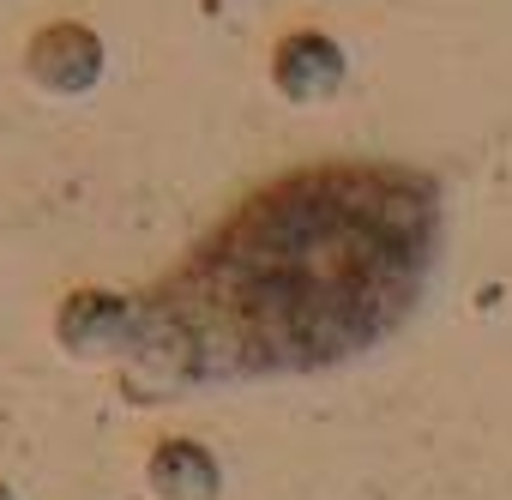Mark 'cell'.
I'll return each mask as SVG.
<instances>
[{
  "mask_svg": "<svg viewBox=\"0 0 512 500\" xmlns=\"http://www.w3.org/2000/svg\"><path fill=\"white\" fill-rule=\"evenodd\" d=\"M344 79H350V61L326 31L296 25L272 43V85L284 103H326L344 91Z\"/></svg>",
  "mask_w": 512,
  "mask_h": 500,
  "instance_id": "4",
  "label": "cell"
},
{
  "mask_svg": "<svg viewBox=\"0 0 512 500\" xmlns=\"http://www.w3.org/2000/svg\"><path fill=\"white\" fill-rule=\"evenodd\" d=\"M145 476H151L157 500H217V488H223V464H217V452H211L205 440H193V434H169V440H157Z\"/></svg>",
  "mask_w": 512,
  "mask_h": 500,
  "instance_id": "5",
  "label": "cell"
},
{
  "mask_svg": "<svg viewBox=\"0 0 512 500\" xmlns=\"http://www.w3.org/2000/svg\"><path fill=\"white\" fill-rule=\"evenodd\" d=\"M133 332H139V302L121 296V290H73L55 314V338L73 350V356H133Z\"/></svg>",
  "mask_w": 512,
  "mask_h": 500,
  "instance_id": "3",
  "label": "cell"
},
{
  "mask_svg": "<svg viewBox=\"0 0 512 500\" xmlns=\"http://www.w3.org/2000/svg\"><path fill=\"white\" fill-rule=\"evenodd\" d=\"M0 500H13V488H7V482H0Z\"/></svg>",
  "mask_w": 512,
  "mask_h": 500,
  "instance_id": "6",
  "label": "cell"
},
{
  "mask_svg": "<svg viewBox=\"0 0 512 500\" xmlns=\"http://www.w3.org/2000/svg\"><path fill=\"white\" fill-rule=\"evenodd\" d=\"M103 67H109V49H103V37H97L91 25H79V19L37 25L31 43H25V73H31V85L49 91V97H85V91H97Z\"/></svg>",
  "mask_w": 512,
  "mask_h": 500,
  "instance_id": "2",
  "label": "cell"
},
{
  "mask_svg": "<svg viewBox=\"0 0 512 500\" xmlns=\"http://www.w3.org/2000/svg\"><path fill=\"white\" fill-rule=\"evenodd\" d=\"M440 193L386 163H314L241 199L139 302L133 356L181 386L326 374L422 296Z\"/></svg>",
  "mask_w": 512,
  "mask_h": 500,
  "instance_id": "1",
  "label": "cell"
}]
</instances>
